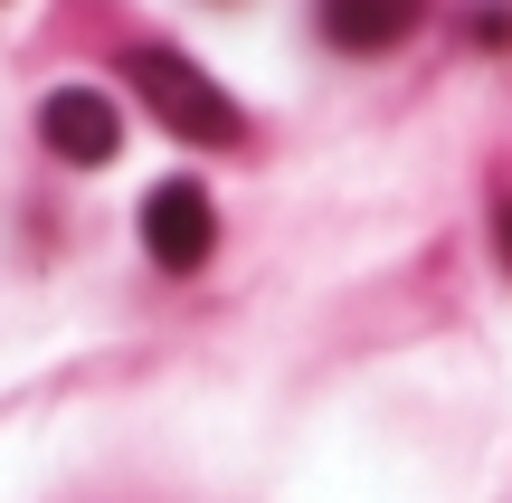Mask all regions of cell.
<instances>
[{"label":"cell","mask_w":512,"mask_h":503,"mask_svg":"<svg viewBox=\"0 0 512 503\" xmlns=\"http://www.w3.org/2000/svg\"><path fill=\"white\" fill-rule=\"evenodd\" d=\"M133 86H143V105L162 114L181 143H238V133H247V114L228 105L181 48H133Z\"/></svg>","instance_id":"6da1fadb"},{"label":"cell","mask_w":512,"mask_h":503,"mask_svg":"<svg viewBox=\"0 0 512 503\" xmlns=\"http://www.w3.org/2000/svg\"><path fill=\"white\" fill-rule=\"evenodd\" d=\"M143 247L162 276H190V266H209V247H219V209H209L200 181H162L143 190Z\"/></svg>","instance_id":"7a4b0ae2"},{"label":"cell","mask_w":512,"mask_h":503,"mask_svg":"<svg viewBox=\"0 0 512 503\" xmlns=\"http://www.w3.org/2000/svg\"><path fill=\"white\" fill-rule=\"evenodd\" d=\"M38 133H48V152L76 162V171H95V162L124 152V114H114V95H95V86H57L48 105H38Z\"/></svg>","instance_id":"3957f363"},{"label":"cell","mask_w":512,"mask_h":503,"mask_svg":"<svg viewBox=\"0 0 512 503\" xmlns=\"http://www.w3.org/2000/svg\"><path fill=\"white\" fill-rule=\"evenodd\" d=\"M313 19H323V38L342 57H380L427 19V0H313Z\"/></svg>","instance_id":"277c9868"},{"label":"cell","mask_w":512,"mask_h":503,"mask_svg":"<svg viewBox=\"0 0 512 503\" xmlns=\"http://www.w3.org/2000/svg\"><path fill=\"white\" fill-rule=\"evenodd\" d=\"M494 238H503V266H512V181L494 190Z\"/></svg>","instance_id":"5b68a950"}]
</instances>
